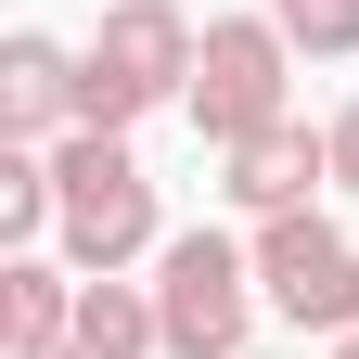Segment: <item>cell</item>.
<instances>
[{"instance_id": "52a82bcc", "label": "cell", "mask_w": 359, "mask_h": 359, "mask_svg": "<svg viewBox=\"0 0 359 359\" xmlns=\"http://www.w3.org/2000/svg\"><path fill=\"white\" fill-rule=\"evenodd\" d=\"M77 116V52L65 39H0V128H13V142H39V128H65Z\"/></svg>"}, {"instance_id": "9c48e42d", "label": "cell", "mask_w": 359, "mask_h": 359, "mask_svg": "<svg viewBox=\"0 0 359 359\" xmlns=\"http://www.w3.org/2000/svg\"><path fill=\"white\" fill-rule=\"evenodd\" d=\"M0 334H13V346H77V283L39 269V257H13V269H0Z\"/></svg>"}, {"instance_id": "5b68a950", "label": "cell", "mask_w": 359, "mask_h": 359, "mask_svg": "<svg viewBox=\"0 0 359 359\" xmlns=\"http://www.w3.org/2000/svg\"><path fill=\"white\" fill-rule=\"evenodd\" d=\"M193 65H205V39L180 26L167 0H116V13H103V39H90V77H103V90H128V103L193 90Z\"/></svg>"}, {"instance_id": "3957f363", "label": "cell", "mask_w": 359, "mask_h": 359, "mask_svg": "<svg viewBox=\"0 0 359 359\" xmlns=\"http://www.w3.org/2000/svg\"><path fill=\"white\" fill-rule=\"evenodd\" d=\"M257 283H269V308L283 321H308V334H359V244L334 231V218H269L257 231Z\"/></svg>"}, {"instance_id": "5bb4252c", "label": "cell", "mask_w": 359, "mask_h": 359, "mask_svg": "<svg viewBox=\"0 0 359 359\" xmlns=\"http://www.w3.org/2000/svg\"><path fill=\"white\" fill-rule=\"evenodd\" d=\"M244 359H257V346H244Z\"/></svg>"}, {"instance_id": "8fae6325", "label": "cell", "mask_w": 359, "mask_h": 359, "mask_svg": "<svg viewBox=\"0 0 359 359\" xmlns=\"http://www.w3.org/2000/svg\"><path fill=\"white\" fill-rule=\"evenodd\" d=\"M321 142H334V193H359V103H346V116L321 128Z\"/></svg>"}, {"instance_id": "4fadbf2b", "label": "cell", "mask_w": 359, "mask_h": 359, "mask_svg": "<svg viewBox=\"0 0 359 359\" xmlns=\"http://www.w3.org/2000/svg\"><path fill=\"white\" fill-rule=\"evenodd\" d=\"M334 359H359V334H334Z\"/></svg>"}, {"instance_id": "8992f818", "label": "cell", "mask_w": 359, "mask_h": 359, "mask_svg": "<svg viewBox=\"0 0 359 359\" xmlns=\"http://www.w3.org/2000/svg\"><path fill=\"white\" fill-rule=\"evenodd\" d=\"M308 180H334V142H308V128L283 116V128H257V142L231 154V180H218V193L257 205V218H295V205H308Z\"/></svg>"}, {"instance_id": "ba28073f", "label": "cell", "mask_w": 359, "mask_h": 359, "mask_svg": "<svg viewBox=\"0 0 359 359\" xmlns=\"http://www.w3.org/2000/svg\"><path fill=\"white\" fill-rule=\"evenodd\" d=\"M77 346H90V359H154V346H167V308L103 269V283H77Z\"/></svg>"}, {"instance_id": "277c9868", "label": "cell", "mask_w": 359, "mask_h": 359, "mask_svg": "<svg viewBox=\"0 0 359 359\" xmlns=\"http://www.w3.org/2000/svg\"><path fill=\"white\" fill-rule=\"evenodd\" d=\"M154 308H167V359H244V244L180 231L154 257Z\"/></svg>"}, {"instance_id": "30bf717a", "label": "cell", "mask_w": 359, "mask_h": 359, "mask_svg": "<svg viewBox=\"0 0 359 359\" xmlns=\"http://www.w3.org/2000/svg\"><path fill=\"white\" fill-rule=\"evenodd\" d=\"M269 26H283L295 52H321V65L359 52V0H269Z\"/></svg>"}, {"instance_id": "6da1fadb", "label": "cell", "mask_w": 359, "mask_h": 359, "mask_svg": "<svg viewBox=\"0 0 359 359\" xmlns=\"http://www.w3.org/2000/svg\"><path fill=\"white\" fill-rule=\"evenodd\" d=\"M52 180H65V257L103 283V269H128L154 244V180L128 167V142L116 128H77V142L52 154Z\"/></svg>"}, {"instance_id": "7a4b0ae2", "label": "cell", "mask_w": 359, "mask_h": 359, "mask_svg": "<svg viewBox=\"0 0 359 359\" xmlns=\"http://www.w3.org/2000/svg\"><path fill=\"white\" fill-rule=\"evenodd\" d=\"M283 52L295 39L269 26V13H218L205 26V65H193V128L218 154H244L257 128H283Z\"/></svg>"}, {"instance_id": "7c38bea8", "label": "cell", "mask_w": 359, "mask_h": 359, "mask_svg": "<svg viewBox=\"0 0 359 359\" xmlns=\"http://www.w3.org/2000/svg\"><path fill=\"white\" fill-rule=\"evenodd\" d=\"M13 359H90V346H13Z\"/></svg>"}]
</instances>
